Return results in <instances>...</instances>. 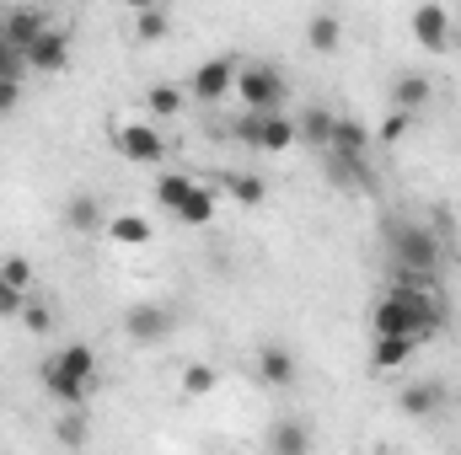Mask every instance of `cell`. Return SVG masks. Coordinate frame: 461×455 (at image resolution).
Listing matches in <instances>:
<instances>
[{"label":"cell","instance_id":"6da1fadb","mask_svg":"<svg viewBox=\"0 0 461 455\" xmlns=\"http://www.w3.org/2000/svg\"><path fill=\"white\" fill-rule=\"evenodd\" d=\"M446 327V300L440 290H381L370 306V333H402V338H435Z\"/></svg>","mask_w":461,"mask_h":455},{"label":"cell","instance_id":"7a4b0ae2","mask_svg":"<svg viewBox=\"0 0 461 455\" xmlns=\"http://www.w3.org/2000/svg\"><path fill=\"white\" fill-rule=\"evenodd\" d=\"M386 257H392L397 268L440 273V263H446V236L435 226H419V220H392V226H386Z\"/></svg>","mask_w":461,"mask_h":455},{"label":"cell","instance_id":"3957f363","mask_svg":"<svg viewBox=\"0 0 461 455\" xmlns=\"http://www.w3.org/2000/svg\"><path fill=\"white\" fill-rule=\"evenodd\" d=\"M236 145H247V150H258V156H285V150H295L301 145V129H295V118L285 113V108H274V113H247L236 118Z\"/></svg>","mask_w":461,"mask_h":455},{"label":"cell","instance_id":"277c9868","mask_svg":"<svg viewBox=\"0 0 461 455\" xmlns=\"http://www.w3.org/2000/svg\"><path fill=\"white\" fill-rule=\"evenodd\" d=\"M285 97H290V86H285V76H279L274 65H263V59L236 65V103H241V108L274 113V108H285Z\"/></svg>","mask_w":461,"mask_h":455},{"label":"cell","instance_id":"5b68a950","mask_svg":"<svg viewBox=\"0 0 461 455\" xmlns=\"http://www.w3.org/2000/svg\"><path fill=\"white\" fill-rule=\"evenodd\" d=\"M113 150L134 166H161L167 161V134L150 118H113Z\"/></svg>","mask_w":461,"mask_h":455},{"label":"cell","instance_id":"8992f818","mask_svg":"<svg viewBox=\"0 0 461 455\" xmlns=\"http://www.w3.org/2000/svg\"><path fill=\"white\" fill-rule=\"evenodd\" d=\"M22 65H27L32 76H65V70H70V27L49 22V27L22 49Z\"/></svg>","mask_w":461,"mask_h":455},{"label":"cell","instance_id":"52a82bcc","mask_svg":"<svg viewBox=\"0 0 461 455\" xmlns=\"http://www.w3.org/2000/svg\"><path fill=\"white\" fill-rule=\"evenodd\" d=\"M236 65H241V59H230V54H210V59L194 70L188 97H194L199 108H221L230 92H236Z\"/></svg>","mask_w":461,"mask_h":455},{"label":"cell","instance_id":"ba28073f","mask_svg":"<svg viewBox=\"0 0 461 455\" xmlns=\"http://www.w3.org/2000/svg\"><path fill=\"white\" fill-rule=\"evenodd\" d=\"M38 370H49V375H65V380L103 386V364H97V348H92V343H65V348H59V353H49Z\"/></svg>","mask_w":461,"mask_h":455},{"label":"cell","instance_id":"9c48e42d","mask_svg":"<svg viewBox=\"0 0 461 455\" xmlns=\"http://www.w3.org/2000/svg\"><path fill=\"white\" fill-rule=\"evenodd\" d=\"M172 327H177L172 306L140 300V306H129V311H123V333H129V343H167V338H172Z\"/></svg>","mask_w":461,"mask_h":455},{"label":"cell","instance_id":"30bf717a","mask_svg":"<svg viewBox=\"0 0 461 455\" xmlns=\"http://www.w3.org/2000/svg\"><path fill=\"white\" fill-rule=\"evenodd\" d=\"M408 27H413V43H419L424 54H446V49H451V11H446L440 0H424Z\"/></svg>","mask_w":461,"mask_h":455},{"label":"cell","instance_id":"8fae6325","mask_svg":"<svg viewBox=\"0 0 461 455\" xmlns=\"http://www.w3.org/2000/svg\"><path fill=\"white\" fill-rule=\"evenodd\" d=\"M322 172L333 188H354V193H375V172L370 156H344V150H322Z\"/></svg>","mask_w":461,"mask_h":455},{"label":"cell","instance_id":"7c38bea8","mask_svg":"<svg viewBox=\"0 0 461 455\" xmlns=\"http://www.w3.org/2000/svg\"><path fill=\"white\" fill-rule=\"evenodd\" d=\"M295 353L285 348V343H263L258 348V359H252V375L263 380V386H274V391H285V386H295Z\"/></svg>","mask_w":461,"mask_h":455},{"label":"cell","instance_id":"4fadbf2b","mask_svg":"<svg viewBox=\"0 0 461 455\" xmlns=\"http://www.w3.org/2000/svg\"><path fill=\"white\" fill-rule=\"evenodd\" d=\"M215 215H221V188H210V183H194V188H188V199L172 210V220H177V226H188V230L215 226Z\"/></svg>","mask_w":461,"mask_h":455},{"label":"cell","instance_id":"5bb4252c","mask_svg":"<svg viewBox=\"0 0 461 455\" xmlns=\"http://www.w3.org/2000/svg\"><path fill=\"white\" fill-rule=\"evenodd\" d=\"M440 407H446V386L440 380H413V386L397 391V413L402 418H435Z\"/></svg>","mask_w":461,"mask_h":455},{"label":"cell","instance_id":"9a60e30c","mask_svg":"<svg viewBox=\"0 0 461 455\" xmlns=\"http://www.w3.org/2000/svg\"><path fill=\"white\" fill-rule=\"evenodd\" d=\"M65 226L76 230V236H103V226H108L103 199L97 193H70L65 199Z\"/></svg>","mask_w":461,"mask_h":455},{"label":"cell","instance_id":"2e32d148","mask_svg":"<svg viewBox=\"0 0 461 455\" xmlns=\"http://www.w3.org/2000/svg\"><path fill=\"white\" fill-rule=\"evenodd\" d=\"M429 97H435V86H429V76H419V70H402V76L392 81V108H402V113H424Z\"/></svg>","mask_w":461,"mask_h":455},{"label":"cell","instance_id":"e0dca14e","mask_svg":"<svg viewBox=\"0 0 461 455\" xmlns=\"http://www.w3.org/2000/svg\"><path fill=\"white\" fill-rule=\"evenodd\" d=\"M0 27H5V38H11V49L22 54V49L49 27V16H43L38 5H16V11H5V22H0Z\"/></svg>","mask_w":461,"mask_h":455},{"label":"cell","instance_id":"ac0fdd59","mask_svg":"<svg viewBox=\"0 0 461 455\" xmlns=\"http://www.w3.org/2000/svg\"><path fill=\"white\" fill-rule=\"evenodd\" d=\"M413 353H419V338H402V333H375L370 364H375V370H402Z\"/></svg>","mask_w":461,"mask_h":455},{"label":"cell","instance_id":"d6986e66","mask_svg":"<svg viewBox=\"0 0 461 455\" xmlns=\"http://www.w3.org/2000/svg\"><path fill=\"white\" fill-rule=\"evenodd\" d=\"M221 193H226L230 204H241V210H258V204L268 199V183H263L258 172H226V177H221Z\"/></svg>","mask_w":461,"mask_h":455},{"label":"cell","instance_id":"ffe728a7","mask_svg":"<svg viewBox=\"0 0 461 455\" xmlns=\"http://www.w3.org/2000/svg\"><path fill=\"white\" fill-rule=\"evenodd\" d=\"M268 451L274 455H306L312 451V429L295 424V418H274L268 424Z\"/></svg>","mask_w":461,"mask_h":455},{"label":"cell","instance_id":"44dd1931","mask_svg":"<svg viewBox=\"0 0 461 455\" xmlns=\"http://www.w3.org/2000/svg\"><path fill=\"white\" fill-rule=\"evenodd\" d=\"M333 123H339V113L333 108H306V113L295 118V129H301V145H312L317 156L333 145Z\"/></svg>","mask_w":461,"mask_h":455},{"label":"cell","instance_id":"7402d4cb","mask_svg":"<svg viewBox=\"0 0 461 455\" xmlns=\"http://www.w3.org/2000/svg\"><path fill=\"white\" fill-rule=\"evenodd\" d=\"M306 43H312L317 54H339V43H344V16H339V11H317V16L306 22Z\"/></svg>","mask_w":461,"mask_h":455},{"label":"cell","instance_id":"603a6c76","mask_svg":"<svg viewBox=\"0 0 461 455\" xmlns=\"http://www.w3.org/2000/svg\"><path fill=\"white\" fill-rule=\"evenodd\" d=\"M103 236H108L113 246H145V241H156V230H150L145 215H108Z\"/></svg>","mask_w":461,"mask_h":455},{"label":"cell","instance_id":"cb8c5ba5","mask_svg":"<svg viewBox=\"0 0 461 455\" xmlns=\"http://www.w3.org/2000/svg\"><path fill=\"white\" fill-rule=\"evenodd\" d=\"M38 380H43V391H49L59 407H86V402L97 397V386H86V380H65V375H49V370H38Z\"/></svg>","mask_w":461,"mask_h":455},{"label":"cell","instance_id":"d4e9b609","mask_svg":"<svg viewBox=\"0 0 461 455\" xmlns=\"http://www.w3.org/2000/svg\"><path fill=\"white\" fill-rule=\"evenodd\" d=\"M183 108H188V92H183V86H167V81H161V86L145 92V118H161V123H167V118H177Z\"/></svg>","mask_w":461,"mask_h":455},{"label":"cell","instance_id":"484cf974","mask_svg":"<svg viewBox=\"0 0 461 455\" xmlns=\"http://www.w3.org/2000/svg\"><path fill=\"white\" fill-rule=\"evenodd\" d=\"M370 139H375V134H370L359 118H339V123H333V145H328V150H344V156H370Z\"/></svg>","mask_w":461,"mask_h":455},{"label":"cell","instance_id":"4316f807","mask_svg":"<svg viewBox=\"0 0 461 455\" xmlns=\"http://www.w3.org/2000/svg\"><path fill=\"white\" fill-rule=\"evenodd\" d=\"M215 386H221V370H215L210 359H194V364L183 370V380H177V391H183V397H194V402H199V397H210Z\"/></svg>","mask_w":461,"mask_h":455},{"label":"cell","instance_id":"83f0119b","mask_svg":"<svg viewBox=\"0 0 461 455\" xmlns=\"http://www.w3.org/2000/svg\"><path fill=\"white\" fill-rule=\"evenodd\" d=\"M194 183H199V177H188V172H161V177H156V204L172 215V210L188 199V188H194Z\"/></svg>","mask_w":461,"mask_h":455},{"label":"cell","instance_id":"f1b7e54d","mask_svg":"<svg viewBox=\"0 0 461 455\" xmlns=\"http://www.w3.org/2000/svg\"><path fill=\"white\" fill-rule=\"evenodd\" d=\"M172 32V16L161 11V5H145V11H134V38L140 43H161Z\"/></svg>","mask_w":461,"mask_h":455},{"label":"cell","instance_id":"f546056e","mask_svg":"<svg viewBox=\"0 0 461 455\" xmlns=\"http://www.w3.org/2000/svg\"><path fill=\"white\" fill-rule=\"evenodd\" d=\"M16 322H22V327H27L32 338H43V333H54V306H43V300H32V295H27V300H22V317H16Z\"/></svg>","mask_w":461,"mask_h":455},{"label":"cell","instance_id":"4dcf8cb0","mask_svg":"<svg viewBox=\"0 0 461 455\" xmlns=\"http://www.w3.org/2000/svg\"><path fill=\"white\" fill-rule=\"evenodd\" d=\"M54 440H59V445H86V413H81V407L59 413V424H54Z\"/></svg>","mask_w":461,"mask_h":455},{"label":"cell","instance_id":"1f68e13d","mask_svg":"<svg viewBox=\"0 0 461 455\" xmlns=\"http://www.w3.org/2000/svg\"><path fill=\"white\" fill-rule=\"evenodd\" d=\"M413 118H419V113H402V108H392V113H386V123H381V134H375V139H381V145H402V134L413 129Z\"/></svg>","mask_w":461,"mask_h":455},{"label":"cell","instance_id":"d6a6232c","mask_svg":"<svg viewBox=\"0 0 461 455\" xmlns=\"http://www.w3.org/2000/svg\"><path fill=\"white\" fill-rule=\"evenodd\" d=\"M0 279H5V284H16V290H32V263L11 252V257H0Z\"/></svg>","mask_w":461,"mask_h":455},{"label":"cell","instance_id":"836d02e7","mask_svg":"<svg viewBox=\"0 0 461 455\" xmlns=\"http://www.w3.org/2000/svg\"><path fill=\"white\" fill-rule=\"evenodd\" d=\"M27 295H32V290H16V284H5V279H0V322H16Z\"/></svg>","mask_w":461,"mask_h":455},{"label":"cell","instance_id":"e575fe53","mask_svg":"<svg viewBox=\"0 0 461 455\" xmlns=\"http://www.w3.org/2000/svg\"><path fill=\"white\" fill-rule=\"evenodd\" d=\"M22 108V76H0V118Z\"/></svg>","mask_w":461,"mask_h":455},{"label":"cell","instance_id":"d590c367","mask_svg":"<svg viewBox=\"0 0 461 455\" xmlns=\"http://www.w3.org/2000/svg\"><path fill=\"white\" fill-rule=\"evenodd\" d=\"M27 65H22V54L11 49V38H5V27H0V76H22Z\"/></svg>","mask_w":461,"mask_h":455},{"label":"cell","instance_id":"8d00e7d4","mask_svg":"<svg viewBox=\"0 0 461 455\" xmlns=\"http://www.w3.org/2000/svg\"><path fill=\"white\" fill-rule=\"evenodd\" d=\"M118 5H129V11H145V5H161V0H118Z\"/></svg>","mask_w":461,"mask_h":455}]
</instances>
